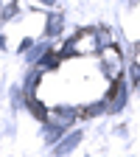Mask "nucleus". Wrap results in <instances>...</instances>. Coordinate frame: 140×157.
<instances>
[{"label":"nucleus","instance_id":"obj_6","mask_svg":"<svg viewBox=\"0 0 140 157\" xmlns=\"http://www.w3.org/2000/svg\"><path fill=\"white\" fill-rule=\"evenodd\" d=\"M28 104H31V109H34V115H36V118H42V121H45V118H48V109H45L42 104H39V101H34V98H31V101H28Z\"/></svg>","mask_w":140,"mask_h":157},{"label":"nucleus","instance_id":"obj_8","mask_svg":"<svg viewBox=\"0 0 140 157\" xmlns=\"http://www.w3.org/2000/svg\"><path fill=\"white\" fill-rule=\"evenodd\" d=\"M62 31V17H51V25H48V34L53 36V34H59Z\"/></svg>","mask_w":140,"mask_h":157},{"label":"nucleus","instance_id":"obj_5","mask_svg":"<svg viewBox=\"0 0 140 157\" xmlns=\"http://www.w3.org/2000/svg\"><path fill=\"white\" fill-rule=\"evenodd\" d=\"M62 126H65V124H51V126H48V132H45V137H48V140H51V143H56V140H59V137H62Z\"/></svg>","mask_w":140,"mask_h":157},{"label":"nucleus","instance_id":"obj_3","mask_svg":"<svg viewBox=\"0 0 140 157\" xmlns=\"http://www.w3.org/2000/svg\"><path fill=\"white\" fill-rule=\"evenodd\" d=\"M126 101V90H123V82H121V76L115 78V84H112V93H109V107L118 109V107H123Z\"/></svg>","mask_w":140,"mask_h":157},{"label":"nucleus","instance_id":"obj_7","mask_svg":"<svg viewBox=\"0 0 140 157\" xmlns=\"http://www.w3.org/2000/svg\"><path fill=\"white\" fill-rule=\"evenodd\" d=\"M104 107H107L104 101H95V104H90V107L84 109V115H90V118H93V115H101V112H104Z\"/></svg>","mask_w":140,"mask_h":157},{"label":"nucleus","instance_id":"obj_2","mask_svg":"<svg viewBox=\"0 0 140 157\" xmlns=\"http://www.w3.org/2000/svg\"><path fill=\"white\" fill-rule=\"evenodd\" d=\"M101 67L107 70L109 78H118V76H121V53H118V48L104 45V65Z\"/></svg>","mask_w":140,"mask_h":157},{"label":"nucleus","instance_id":"obj_4","mask_svg":"<svg viewBox=\"0 0 140 157\" xmlns=\"http://www.w3.org/2000/svg\"><path fill=\"white\" fill-rule=\"evenodd\" d=\"M76 143H78V135H67L65 140L56 146V154H67V151H70V149H73Z\"/></svg>","mask_w":140,"mask_h":157},{"label":"nucleus","instance_id":"obj_1","mask_svg":"<svg viewBox=\"0 0 140 157\" xmlns=\"http://www.w3.org/2000/svg\"><path fill=\"white\" fill-rule=\"evenodd\" d=\"M98 51V36L93 31H81L73 42H67V48H62V56H70V53H93Z\"/></svg>","mask_w":140,"mask_h":157},{"label":"nucleus","instance_id":"obj_9","mask_svg":"<svg viewBox=\"0 0 140 157\" xmlns=\"http://www.w3.org/2000/svg\"><path fill=\"white\" fill-rule=\"evenodd\" d=\"M39 3H48V6H51V3H56V0H39Z\"/></svg>","mask_w":140,"mask_h":157}]
</instances>
